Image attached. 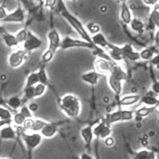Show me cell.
<instances>
[{
  "label": "cell",
  "instance_id": "45",
  "mask_svg": "<svg viewBox=\"0 0 159 159\" xmlns=\"http://www.w3.org/2000/svg\"><path fill=\"white\" fill-rule=\"evenodd\" d=\"M28 107H29V109H30V111H31L32 113L36 112V111L38 109V106H37L36 103H32L31 105L28 106Z\"/></svg>",
  "mask_w": 159,
  "mask_h": 159
},
{
  "label": "cell",
  "instance_id": "55",
  "mask_svg": "<svg viewBox=\"0 0 159 159\" xmlns=\"http://www.w3.org/2000/svg\"><path fill=\"white\" fill-rule=\"evenodd\" d=\"M157 98H158V100H159V95H158V97H157Z\"/></svg>",
  "mask_w": 159,
  "mask_h": 159
},
{
  "label": "cell",
  "instance_id": "22",
  "mask_svg": "<svg viewBox=\"0 0 159 159\" xmlns=\"http://www.w3.org/2000/svg\"><path fill=\"white\" fill-rule=\"evenodd\" d=\"M140 102L142 104H144L147 107H156L159 104V100L157 95H155L153 92L151 93H147V95L141 97L140 98Z\"/></svg>",
  "mask_w": 159,
  "mask_h": 159
},
{
  "label": "cell",
  "instance_id": "32",
  "mask_svg": "<svg viewBox=\"0 0 159 159\" xmlns=\"http://www.w3.org/2000/svg\"><path fill=\"white\" fill-rule=\"evenodd\" d=\"M35 98V90H34V86H27V87H25L24 92H23V103H25L26 101H29V100H32Z\"/></svg>",
  "mask_w": 159,
  "mask_h": 159
},
{
  "label": "cell",
  "instance_id": "28",
  "mask_svg": "<svg viewBox=\"0 0 159 159\" xmlns=\"http://www.w3.org/2000/svg\"><path fill=\"white\" fill-rule=\"evenodd\" d=\"M155 109V107H147L144 106L140 108H138L137 110L135 111V116L139 117V118H143V117H147Z\"/></svg>",
  "mask_w": 159,
  "mask_h": 159
},
{
  "label": "cell",
  "instance_id": "33",
  "mask_svg": "<svg viewBox=\"0 0 159 159\" xmlns=\"http://www.w3.org/2000/svg\"><path fill=\"white\" fill-rule=\"evenodd\" d=\"M139 56H140V59L151 60L153 58V57L155 56V52L152 48H146L142 49L141 51H139Z\"/></svg>",
  "mask_w": 159,
  "mask_h": 159
},
{
  "label": "cell",
  "instance_id": "29",
  "mask_svg": "<svg viewBox=\"0 0 159 159\" xmlns=\"http://www.w3.org/2000/svg\"><path fill=\"white\" fill-rule=\"evenodd\" d=\"M26 120V118L24 116L19 112V111H16L14 115H13L12 117V124L14 125L17 126V127H20L24 125L25 121Z\"/></svg>",
  "mask_w": 159,
  "mask_h": 159
},
{
  "label": "cell",
  "instance_id": "7",
  "mask_svg": "<svg viewBox=\"0 0 159 159\" xmlns=\"http://www.w3.org/2000/svg\"><path fill=\"white\" fill-rule=\"evenodd\" d=\"M26 15L25 9L21 7L18 6L15 10L12 12L8 13L6 18L2 21L4 23H23L25 20Z\"/></svg>",
  "mask_w": 159,
  "mask_h": 159
},
{
  "label": "cell",
  "instance_id": "27",
  "mask_svg": "<svg viewBox=\"0 0 159 159\" xmlns=\"http://www.w3.org/2000/svg\"><path fill=\"white\" fill-rule=\"evenodd\" d=\"M37 75H38V80H39V83L45 85V86H49L50 83H49V78L48 73L46 71V66H42L38 71H37Z\"/></svg>",
  "mask_w": 159,
  "mask_h": 159
},
{
  "label": "cell",
  "instance_id": "49",
  "mask_svg": "<svg viewBox=\"0 0 159 159\" xmlns=\"http://www.w3.org/2000/svg\"><path fill=\"white\" fill-rule=\"evenodd\" d=\"M5 33H7L6 29L4 28V26H3V25H0V36H2V35H3V34H5Z\"/></svg>",
  "mask_w": 159,
  "mask_h": 159
},
{
  "label": "cell",
  "instance_id": "18",
  "mask_svg": "<svg viewBox=\"0 0 159 159\" xmlns=\"http://www.w3.org/2000/svg\"><path fill=\"white\" fill-rule=\"evenodd\" d=\"M57 130H58V127H57V125L54 124V123H48L42 129L41 131L39 132L43 138H52L54 137L55 135H57Z\"/></svg>",
  "mask_w": 159,
  "mask_h": 159
},
{
  "label": "cell",
  "instance_id": "11",
  "mask_svg": "<svg viewBox=\"0 0 159 159\" xmlns=\"http://www.w3.org/2000/svg\"><path fill=\"white\" fill-rule=\"evenodd\" d=\"M116 62L109 61L104 58H97L95 61V69L96 71H98V73L102 74V75H108L110 73L111 68L113 66V65Z\"/></svg>",
  "mask_w": 159,
  "mask_h": 159
},
{
  "label": "cell",
  "instance_id": "37",
  "mask_svg": "<svg viewBox=\"0 0 159 159\" xmlns=\"http://www.w3.org/2000/svg\"><path fill=\"white\" fill-rule=\"evenodd\" d=\"M27 32H28V29L26 28H22L21 30H19L15 36H16V38L17 40V42L20 44H23L25 42V40L26 39V37H27Z\"/></svg>",
  "mask_w": 159,
  "mask_h": 159
},
{
  "label": "cell",
  "instance_id": "54",
  "mask_svg": "<svg viewBox=\"0 0 159 159\" xmlns=\"http://www.w3.org/2000/svg\"><path fill=\"white\" fill-rule=\"evenodd\" d=\"M69 1H71V2H75L76 0H69Z\"/></svg>",
  "mask_w": 159,
  "mask_h": 159
},
{
  "label": "cell",
  "instance_id": "14",
  "mask_svg": "<svg viewBox=\"0 0 159 159\" xmlns=\"http://www.w3.org/2000/svg\"><path fill=\"white\" fill-rule=\"evenodd\" d=\"M107 85L110 87L111 91L116 95V96H120L122 94L123 91V81L116 78L115 76L107 75Z\"/></svg>",
  "mask_w": 159,
  "mask_h": 159
},
{
  "label": "cell",
  "instance_id": "48",
  "mask_svg": "<svg viewBox=\"0 0 159 159\" xmlns=\"http://www.w3.org/2000/svg\"><path fill=\"white\" fill-rule=\"evenodd\" d=\"M9 124H12V122H8V121H3V120H0V128H1V127H3L4 125H9Z\"/></svg>",
  "mask_w": 159,
  "mask_h": 159
},
{
  "label": "cell",
  "instance_id": "8",
  "mask_svg": "<svg viewBox=\"0 0 159 159\" xmlns=\"http://www.w3.org/2000/svg\"><path fill=\"white\" fill-rule=\"evenodd\" d=\"M48 50L53 52L54 54L57 53L58 49H60L62 38L58 33V31L55 28H52L48 34Z\"/></svg>",
  "mask_w": 159,
  "mask_h": 159
},
{
  "label": "cell",
  "instance_id": "38",
  "mask_svg": "<svg viewBox=\"0 0 159 159\" xmlns=\"http://www.w3.org/2000/svg\"><path fill=\"white\" fill-rule=\"evenodd\" d=\"M55 55H56V54H54V53L51 52L50 50L47 49V50L43 53V55H42V57H41V60H42L43 63H49V62H51L53 60Z\"/></svg>",
  "mask_w": 159,
  "mask_h": 159
},
{
  "label": "cell",
  "instance_id": "16",
  "mask_svg": "<svg viewBox=\"0 0 159 159\" xmlns=\"http://www.w3.org/2000/svg\"><path fill=\"white\" fill-rule=\"evenodd\" d=\"M17 132L14 128L12 124L4 125L0 128V138L3 140H13L16 137Z\"/></svg>",
  "mask_w": 159,
  "mask_h": 159
},
{
  "label": "cell",
  "instance_id": "26",
  "mask_svg": "<svg viewBox=\"0 0 159 159\" xmlns=\"http://www.w3.org/2000/svg\"><path fill=\"white\" fill-rule=\"evenodd\" d=\"M133 159H157V155L154 151L148 149H141L135 153Z\"/></svg>",
  "mask_w": 159,
  "mask_h": 159
},
{
  "label": "cell",
  "instance_id": "1",
  "mask_svg": "<svg viewBox=\"0 0 159 159\" xmlns=\"http://www.w3.org/2000/svg\"><path fill=\"white\" fill-rule=\"evenodd\" d=\"M61 111L69 118H77L81 113V102L73 94H66L59 100Z\"/></svg>",
  "mask_w": 159,
  "mask_h": 159
},
{
  "label": "cell",
  "instance_id": "46",
  "mask_svg": "<svg viewBox=\"0 0 159 159\" xmlns=\"http://www.w3.org/2000/svg\"><path fill=\"white\" fill-rule=\"evenodd\" d=\"M80 159H95L92 156H90L87 153H82L80 155Z\"/></svg>",
  "mask_w": 159,
  "mask_h": 159
},
{
  "label": "cell",
  "instance_id": "42",
  "mask_svg": "<svg viewBox=\"0 0 159 159\" xmlns=\"http://www.w3.org/2000/svg\"><path fill=\"white\" fill-rule=\"evenodd\" d=\"M7 9H6V7L3 6V5H0V21L2 22L5 18H6V16H7Z\"/></svg>",
  "mask_w": 159,
  "mask_h": 159
},
{
  "label": "cell",
  "instance_id": "36",
  "mask_svg": "<svg viewBox=\"0 0 159 159\" xmlns=\"http://www.w3.org/2000/svg\"><path fill=\"white\" fill-rule=\"evenodd\" d=\"M47 88L48 86L41 84V83H38L36 86H34V90H35V98H39V97H42L46 91H47Z\"/></svg>",
  "mask_w": 159,
  "mask_h": 159
},
{
  "label": "cell",
  "instance_id": "9",
  "mask_svg": "<svg viewBox=\"0 0 159 159\" xmlns=\"http://www.w3.org/2000/svg\"><path fill=\"white\" fill-rule=\"evenodd\" d=\"M48 124V122L37 119V118H28L25 121L24 125H22L24 131H29V132H40L41 129Z\"/></svg>",
  "mask_w": 159,
  "mask_h": 159
},
{
  "label": "cell",
  "instance_id": "21",
  "mask_svg": "<svg viewBox=\"0 0 159 159\" xmlns=\"http://www.w3.org/2000/svg\"><path fill=\"white\" fill-rule=\"evenodd\" d=\"M141 97L139 95L136 94H129V95H125L123 98H121L119 101V105L121 107H131L134 106L136 103H138L140 101Z\"/></svg>",
  "mask_w": 159,
  "mask_h": 159
},
{
  "label": "cell",
  "instance_id": "52",
  "mask_svg": "<svg viewBox=\"0 0 159 159\" xmlns=\"http://www.w3.org/2000/svg\"><path fill=\"white\" fill-rule=\"evenodd\" d=\"M120 3H125V2H126V0H118Z\"/></svg>",
  "mask_w": 159,
  "mask_h": 159
},
{
  "label": "cell",
  "instance_id": "56",
  "mask_svg": "<svg viewBox=\"0 0 159 159\" xmlns=\"http://www.w3.org/2000/svg\"><path fill=\"white\" fill-rule=\"evenodd\" d=\"M6 159H10V158H6Z\"/></svg>",
  "mask_w": 159,
  "mask_h": 159
},
{
  "label": "cell",
  "instance_id": "43",
  "mask_svg": "<svg viewBox=\"0 0 159 159\" xmlns=\"http://www.w3.org/2000/svg\"><path fill=\"white\" fill-rule=\"evenodd\" d=\"M143 2L147 7H155L157 3H159V0H143Z\"/></svg>",
  "mask_w": 159,
  "mask_h": 159
},
{
  "label": "cell",
  "instance_id": "31",
  "mask_svg": "<svg viewBox=\"0 0 159 159\" xmlns=\"http://www.w3.org/2000/svg\"><path fill=\"white\" fill-rule=\"evenodd\" d=\"M38 83H39V80H38L37 72H33V73H30L26 76L25 87H27V86H35Z\"/></svg>",
  "mask_w": 159,
  "mask_h": 159
},
{
  "label": "cell",
  "instance_id": "5",
  "mask_svg": "<svg viewBox=\"0 0 159 159\" xmlns=\"http://www.w3.org/2000/svg\"><path fill=\"white\" fill-rule=\"evenodd\" d=\"M42 46H43V41L37 37V35H35L32 31L28 30L26 39L23 43V49L25 50L27 53H30V52L41 48Z\"/></svg>",
  "mask_w": 159,
  "mask_h": 159
},
{
  "label": "cell",
  "instance_id": "34",
  "mask_svg": "<svg viewBox=\"0 0 159 159\" xmlns=\"http://www.w3.org/2000/svg\"><path fill=\"white\" fill-rule=\"evenodd\" d=\"M149 22H151V24L154 25V27L159 29V12L156 8H153L150 13Z\"/></svg>",
  "mask_w": 159,
  "mask_h": 159
},
{
  "label": "cell",
  "instance_id": "53",
  "mask_svg": "<svg viewBox=\"0 0 159 159\" xmlns=\"http://www.w3.org/2000/svg\"><path fill=\"white\" fill-rule=\"evenodd\" d=\"M157 107V111L159 112V104L157 105V107Z\"/></svg>",
  "mask_w": 159,
  "mask_h": 159
},
{
  "label": "cell",
  "instance_id": "51",
  "mask_svg": "<svg viewBox=\"0 0 159 159\" xmlns=\"http://www.w3.org/2000/svg\"><path fill=\"white\" fill-rule=\"evenodd\" d=\"M155 67L157 68V70H158L159 71V63L157 64V66H155Z\"/></svg>",
  "mask_w": 159,
  "mask_h": 159
},
{
  "label": "cell",
  "instance_id": "10",
  "mask_svg": "<svg viewBox=\"0 0 159 159\" xmlns=\"http://www.w3.org/2000/svg\"><path fill=\"white\" fill-rule=\"evenodd\" d=\"M120 48H121V51H122L124 58L132 62L138 61L140 59L139 52L135 51L134 49V47L131 44H129V43L125 44L124 46L120 47Z\"/></svg>",
  "mask_w": 159,
  "mask_h": 159
},
{
  "label": "cell",
  "instance_id": "39",
  "mask_svg": "<svg viewBox=\"0 0 159 159\" xmlns=\"http://www.w3.org/2000/svg\"><path fill=\"white\" fill-rule=\"evenodd\" d=\"M18 111H19V112L24 116L26 119H28V118H32V117H33V113L30 111L29 107H28V106H26L25 104H24V105L20 107V109H19Z\"/></svg>",
  "mask_w": 159,
  "mask_h": 159
},
{
  "label": "cell",
  "instance_id": "19",
  "mask_svg": "<svg viewBox=\"0 0 159 159\" xmlns=\"http://www.w3.org/2000/svg\"><path fill=\"white\" fill-rule=\"evenodd\" d=\"M133 18V14L131 12L130 7L126 4V2L121 3L120 8V19L125 25H129Z\"/></svg>",
  "mask_w": 159,
  "mask_h": 159
},
{
  "label": "cell",
  "instance_id": "2",
  "mask_svg": "<svg viewBox=\"0 0 159 159\" xmlns=\"http://www.w3.org/2000/svg\"><path fill=\"white\" fill-rule=\"evenodd\" d=\"M21 135L29 155H32V152L42 143L43 140L42 135L38 132H30V133L22 132Z\"/></svg>",
  "mask_w": 159,
  "mask_h": 159
},
{
  "label": "cell",
  "instance_id": "20",
  "mask_svg": "<svg viewBox=\"0 0 159 159\" xmlns=\"http://www.w3.org/2000/svg\"><path fill=\"white\" fill-rule=\"evenodd\" d=\"M108 75H111L113 76H115L116 78L121 80V81H125L127 79V73L125 72V70L123 68L122 66L118 64V63H115L111 68L110 73Z\"/></svg>",
  "mask_w": 159,
  "mask_h": 159
},
{
  "label": "cell",
  "instance_id": "40",
  "mask_svg": "<svg viewBox=\"0 0 159 159\" xmlns=\"http://www.w3.org/2000/svg\"><path fill=\"white\" fill-rule=\"evenodd\" d=\"M57 0H44V7L48 9H55Z\"/></svg>",
  "mask_w": 159,
  "mask_h": 159
},
{
  "label": "cell",
  "instance_id": "6",
  "mask_svg": "<svg viewBox=\"0 0 159 159\" xmlns=\"http://www.w3.org/2000/svg\"><path fill=\"white\" fill-rule=\"evenodd\" d=\"M93 133L95 137L104 140L111 135V125L107 120L98 123V125L93 126Z\"/></svg>",
  "mask_w": 159,
  "mask_h": 159
},
{
  "label": "cell",
  "instance_id": "23",
  "mask_svg": "<svg viewBox=\"0 0 159 159\" xmlns=\"http://www.w3.org/2000/svg\"><path fill=\"white\" fill-rule=\"evenodd\" d=\"M2 39L5 43V45L9 48H17L18 46H19V43L17 42L16 38V36L14 34H11V33H5L3 34L2 36Z\"/></svg>",
  "mask_w": 159,
  "mask_h": 159
},
{
  "label": "cell",
  "instance_id": "12",
  "mask_svg": "<svg viewBox=\"0 0 159 159\" xmlns=\"http://www.w3.org/2000/svg\"><path fill=\"white\" fill-rule=\"evenodd\" d=\"M104 75L98 73L96 70H92V71H88L84 73L81 75V80L83 82H85L86 84L90 85V86H97L99 81V79L103 76Z\"/></svg>",
  "mask_w": 159,
  "mask_h": 159
},
{
  "label": "cell",
  "instance_id": "25",
  "mask_svg": "<svg viewBox=\"0 0 159 159\" xmlns=\"http://www.w3.org/2000/svg\"><path fill=\"white\" fill-rule=\"evenodd\" d=\"M128 25L130 26V28L134 32L138 33V34L143 33L144 30H145V26H146L145 23L141 19H139L137 17H133L132 20H131V22H130V24Z\"/></svg>",
  "mask_w": 159,
  "mask_h": 159
},
{
  "label": "cell",
  "instance_id": "15",
  "mask_svg": "<svg viewBox=\"0 0 159 159\" xmlns=\"http://www.w3.org/2000/svg\"><path fill=\"white\" fill-rule=\"evenodd\" d=\"M80 135L83 139V142L85 143L86 148L91 147L93 140L95 138V135L93 133V126L92 125H86L83 127L80 131Z\"/></svg>",
  "mask_w": 159,
  "mask_h": 159
},
{
  "label": "cell",
  "instance_id": "30",
  "mask_svg": "<svg viewBox=\"0 0 159 159\" xmlns=\"http://www.w3.org/2000/svg\"><path fill=\"white\" fill-rule=\"evenodd\" d=\"M12 117L13 114L11 111L5 107L0 106V120L12 122Z\"/></svg>",
  "mask_w": 159,
  "mask_h": 159
},
{
  "label": "cell",
  "instance_id": "44",
  "mask_svg": "<svg viewBox=\"0 0 159 159\" xmlns=\"http://www.w3.org/2000/svg\"><path fill=\"white\" fill-rule=\"evenodd\" d=\"M104 142H105L106 146H107V147H112V146H114V144H115V140H114V138L111 137V136H108V137H107L106 139H104Z\"/></svg>",
  "mask_w": 159,
  "mask_h": 159
},
{
  "label": "cell",
  "instance_id": "24",
  "mask_svg": "<svg viewBox=\"0 0 159 159\" xmlns=\"http://www.w3.org/2000/svg\"><path fill=\"white\" fill-rule=\"evenodd\" d=\"M7 105L14 111H18L20 109V107L24 105L22 98L18 97V96H13L11 98H9L7 101Z\"/></svg>",
  "mask_w": 159,
  "mask_h": 159
},
{
  "label": "cell",
  "instance_id": "41",
  "mask_svg": "<svg viewBox=\"0 0 159 159\" xmlns=\"http://www.w3.org/2000/svg\"><path fill=\"white\" fill-rule=\"evenodd\" d=\"M151 89H152V92H153L155 95L158 96L159 95V81L158 80H156V81H154V82H153V84H152V86H151Z\"/></svg>",
  "mask_w": 159,
  "mask_h": 159
},
{
  "label": "cell",
  "instance_id": "3",
  "mask_svg": "<svg viewBox=\"0 0 159 159\" xmlns=\"http://www.w3.org/2000/svg\"><path fill=\"white\" fill-rule=\"evenodd\" d=\"M135 117V112L132 110H125V109H118L112 112L107 117V121L110 125L119 122H128L133 120Z\"/></svg>",
  "mask_w": 159,
  "mask_h": 159
},
{
  "label": "cell",
  "instance_id": "35",
  "mask_svg": "<svg viewBox=\"0 0 159 159\" xmlns=\"http://www.w3.org/2000/svg\"><path fill=\"white\" fill-rule=\"evenodd\" d=\"M86 28L90 36L96 35V34H98L101 31V26L97 23H95V22H90V23L86 24Z\"/></svg>",
  "mask_w": 159,
  "mask_h": 159
},
{
  "label": "cell",
  "instance_id": "17",
  "mask_svg": "<svg viewBox=\"0 0 159 159\" xmlns=\"http://www.w3.org/2000/svg\"><path fill=\"white\" fill-rule=\"evenodd\" d=\"M91 37H92L93 44L96 45V46H98V48H100L104 49L105 51L108 48L109 46H110L111 43L108 42V40L107 39V37H105V35L103 33H101V32H99V33L96 34V35L91 36Z\"/></svg>",
  "mask_w": 159,
  "mask_h": 159
},
{
  "label": "cell",
  "instance_id": "50",
  "mask_svg": "<svg viewBox=\"0 0 159 159\" xmlns=\"http://www.w3.org/2000/svg\"><path fill=\"white\" fill-rule=\"evenodd\" d=\"M108 100H109V98H104V102H105V103H108Z\"/></svg>",
  "mask_w": 159,
  "mask_h": 159
},
{
  "label": "cell",
  "instance_id": "13",
  "mask_svg": "<svg viewBox=\"0 0 159 159\" xmlns=\"http://www.w3.org/2000/svg\"><path fill=\"white\" fill-rule=\"evenodd\" d=\"M106 52L109 56L111 60L116 62V63H120L125 59L124 57H123L121 48L118 47V46H116L114 44H110L109 48L106 50Z\"/></svg>",
  "mask_w": 159,
  "mask_h": 159
},
{
  "label": "cell",
  "instance_id": "4",
  "mask_svg": "<svg viewBox=\"0 0 159 159\" xmlns=\"http://www.w3.org/2000/svg\"><path fill=\"white\" fill-rule=\"evenodd\" d=\"M27 54L28 53L23 48H17L12 51L9 54L8 58H7L8 66L11 68H18V67H20L24 64V62L25 61Z\"/></svg>",
  "mask_w": 159,
  "mask_h": 159
},
{
  "label": "cell",
  "instance_id": "47",
  "mask_svg": "<svg viewBox=\"0 0 159 159\" xmlns=\"http://www.w3.org/2000/svg\"><path fill=\"white\" fill-rule=\"evenodd\" d=\"M155 43H156L157 47L159 48V29L157 30V32L155 34Z\"/></svg>",
  "mask_w": 159,
  "mask_h": 159
}]
</instances>
